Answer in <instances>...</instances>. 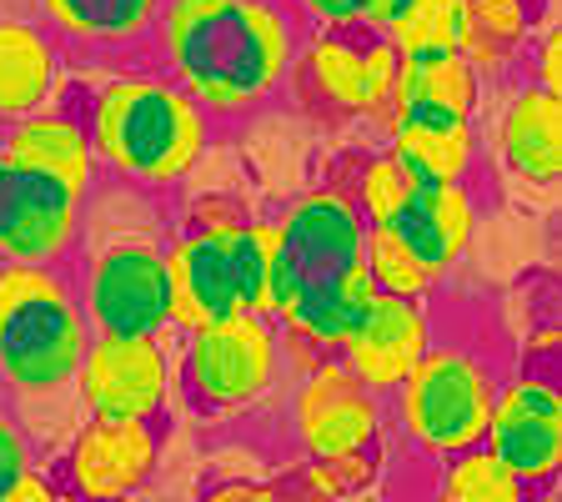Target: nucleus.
Wrapping results in <instances>:
<instances>
[{"instance_id":"obj_13","label":"nucleus","mask_w":562,"mask_h":502,"mask_svg":"<svg viewBox=\"0 0 562 502\" xmlns=\"http://www.w3.org/2000/svg\"><path fill=\"white\" fill-rule=\"evenodd\" d=\"M386 408L376 392H367L337 357L302 377L292 398V433L306 462H331L347 453H367L382 447Z\"/></svg>"},{"instance_id":"obj_28","label":"nucleus","mask_w":562,"mask_h":502,"mask_svg":"<svg viewBox=\"0 0 562 502\" xmlns=\"http://www.w3.org/2000/svg\"><path fill=\"white\" fill-rule=\"evenodd\" d=\"M417 191V181H412V171L397 161V156L386 152H372L362 156V166H357V187H351V207L362 211L367 226H392V216H397L402 207H407V197Z\"/></svg>"},{"instance_id":"obj_8","label":"nucleus","mask_w":562,"mask_h":502,"mask_svg":"<svg viewBox=\"0 0 562 502\" xmlns=\"http://www.w3.org/2000/svg\"><path fill=\"white\" fill-rule=\"evenodd\" d=\"M286 81L306 96L312 111L327 116H357L382 126L392 111V81H397V51L382 35L367 31H312L296 46Z\"/></svg>"},{"instance_id":"obj_15","label":"nucleus","mask_w":562,"mask_h":502,"mask_svg":"<svg viewBox=\"0 0 562 502\" xmlns=\"http://www.w3.org/2000/svg\"><path fill=\"white\" fill-rule=\"evenodd\" d=\"M432 342H437V332H432L427 306L412 302V297L376 292L372 306L357 316L351 337L337 347V362L347 367V372L357 377L367 392L392 398V392L407 382V372L422 362V352L432 347Z\"/></svg>"},{"instance_id":"obj_26","label":"nucleus","mask_w":562,"mask_h":502,"mask_svg":"<svg viewBox=\"0 0 562 502\" xmlns=\"http://www.w3.org/2000/svg\"><path fill=\"white\" fill-rule=\"evenodd\" d=\"M382 41L397 51V56L462 51L468 46V5H462V0H407V5L382 25Z\"/></svg>"},{"instance_id":"obj_10","label":"nucleus","mask_w":562,"mask_h":502,"mask_svg":"<svg viewBox=\"0 0 562 502\" xmlns=\"http://www.w3.org/2000/svg\"><path fill=\"white\" fill-rule=\"evenodd\" d=\"M161 462V427L136 417H86L66 437V453L56 462V488L76 492L86 502H131L151 482Z\"/></svg>"},{"instance_id":"obj_35","label":"nucleus","mask_w":562,"mask_h":502,"mask_svg":"<svg viewBox=\"0 0 562 502\" xmlns=\"http://www.w3.org/2000/svg\"><path fill=\"white\" fill-rule=\"evenodd\" d=\"M407 0H372V11H367V35H382V25L402 11Z\"/></svg>"},{"instance_id":"obj_29","label":"nucleus","mask_w":562,"mask_h":502,"mask_svg":"<svg viewBox=\"0 0 562 502\" xmlns=\"http://www.w3.org/2000/svg\"><path fill=\"white\" fill-rule=\"evenodd\" d=\"M362 261H367L372 287L376 292H386V297H412V302H422V297L437 287V281L427 277V267H422L407 246H402V236L392 232V226H367Z\"/></svg>"},{"instance_id":"obj_5","label":"nucleus","mask_w":562,"mask_h":502,"mask_svg":"<svg viewBox=\"0 0 562 502\" xmlns=\"http://www.w3.org/2000/svg\"><path fill=\"white\" fill-rule=\"evenodd\" d=\"M497 367L477 357L462 342H432L422 362L407 372V382L392 392L397 398V422L407 443L427 453L432 462L468 453L482 443L497 398Z\"/></svg>"},{"instance_id":"obj_7","label":"nucleus","mask_w":562,"mask_h":502,"mask_svg":"<svg viewBox=\"0 0 562 502\" xmlns=\"http://www.w3.org/2000/svg\"><path fill=\"white\" fill-rule=\"evenodd\" d=\"M277 252H271V322L312 287H331L351 267H362L367 252V222L341 191L312 187L281 211L277 222Z\"/></svg>"},{"instance_id":"obj_33","label":"nucleus","mask_w":562,"mask_h":502,"mask_svg":"<svg viewBox=\"0 0 562 502\" xmlns=\"http://www.w3.org/2000/svg\"><path fill=\"white\" fill-rule=\"evenodd\" d=\"M0 502H60V488H56V478H50V472L31 468L21 482H15V488L0 492Z\"/></svg>"},{"instance_id":"obj_24","label":"nucleus","mask_w":562,"mask_h":502,"mask_svg":"<svg viewBox=\"0 0 562 502\" xmlns=\"http://www.w3.org/2000/svg\"><path fill=\"white\" fill-rule=\"evenodd\" d=\"M376 287L372 277H367V261L362 267H351L341 281H331V287H312V292H302L286 312H281L277 327H292L302 332L312 347H322L327 357H337V347L351 337V327H357V316L372 306Z\"/></svg>"},{"instance_id":"obj_2","label":"nucleus","mask_w":562,"mask_h":502,"mask_svg":"<svg viewBox=\"0 0 562 502\" xmlns=\"http://www.w3.org/2000/svg\"><path fill=\"white\" fill-rule=\"evenodd\" d=\"M171 222L161 197L131 187L121 176H101L81 207V312L91 337H161L171 332L166 297V246Z\"/></svg>"},{"instance_id":"obj_21","label":"nucleus","mask_w":562,"mask_h":502,"mask_svg":"<svg viewBox=\"0 0 562 502\" xmlns=\"http://www.w3.org/2000/svg\"><path fill=\"white\" fill-rule=\"evenodd\" d=\"M166 0H41V21L60 46L131 51L156 41Z\"/></svg>"},{"instance_id":"obj_19","label":"nucleus","mask_w":562,"mask_h":502,"mask_svg":"<svg viewBox=\"0 0 562 502\" xmlns=\"http://www.w3.org/2000/svg\"><path fill=\"white\" fill-rule=\"evenodd\" d=\"M392 232L402 236V246L427 267L432 281L452 277L457 261L468 257L472 232H477V191H472V181L417 187L407 207L392 216Z\"/></svg>"},{"instance_id":"obj_27","label":"nucleus","mask_w":562,"mask_h":502,"mask_svg":"<svg viewBox=\"0 0 562 502\" xmlns=\"http://www.w3.org/2000/svg\"><path fill=\"white\" fill-rule=\"evenodd\" d=\"M432 502H527V488L477 443L442 462Z\"/></svg>"},{"instance_id":"obj_14","label":"nucleus","mask_w":562,"mask_h":502,"mask_svg":"<svg viewBox=\"0 0 562 502\" xmlns=\"http://www.w3.org/2000/svg\"><path fill=\"white\" fill-rule=\"evenodd\" d=\"M81 207L86 201L76 191L56 187L46 176L11 171L0 191V261L66 271L81 236Z\"/></svg>"},{"instance_id":"obj_25","label":"nucleus","mask_w":562,"mask_h":502,"mask_svg":"<svg viewBox=\"0 0 562 502\" xmlns=\"http://www.w3.org/2000/svg\"><path fill=\"white\" fill-rule=\"evenodd\" d=\"M226 252V267L236 277L241 306L271 322V252H277V226L267 216H236L226 226H206Z\"/></svg>"},{"instance_id":"obj_16","label":"nucleus","mask_w":562,"mask_h":502,"mask_svg":"<svg viewBox=\"0 0 562 502\" xmlns=\"http://www.w3.org/2000/svg\"><path fill=\"white\" fill-rule=\"evenodd\" d=\"M0 156H5L11 171L46 176V181H56V187L76 191L81 201L91 197V187L101 181L86 116H70V111H60V105L35 111V116H25V121H11L5 136H0Z\"/></svg>"},{"instance_id":"obj_22","label":"nucleus","mask_w":562,"mask_h":502,"mask_svg":"<svg viewBox=\"0 0 562 502\" xmlns=\"http://www.w3.org/2000/svg\"><path fill=\"white\" fill-rule=\"evenodd\" d=\"M482 91L477 70L462 60V51H422L397 56V81H392V111H442V116H477ZM386 111V116H392Z\"/></svg>"},{"instance_id":"obj_17","label":"nucleus","mask_w":562,"mask_h":502,"mask_svg":"<svg viewBox=\"0 0 562 502\" xmlns=\"http://www.w3.org/2000/svg\"><path fill=\"white\" fill-rule=\"evenodd\" d=\"M66 86V46L35 15H0V121L50 111Z\"/></svg>"},{"instance_id":"obj_9","label":"nucleus","mask_w":562,"mask_h":502,"mask_svg":"<svg viewBox=\"0 0 562 502\" xmlns=\"http://www.w3.org/2000/svg\"><path fill=\"white\" fill-rule=\"evenodd\" d=\"M497 101H482L472 126L477 141L487 136V152L497 171L507 176V187L517 197L552 201L562 176V101L542 91L538 81L522 86H497Z\"/></svg>"},{"instance_id":"obj_4","label":"nucleus","mask_w":562,"mask_h":502,"mask_svg":"<svg viewBox=\"0 0 562 502\" xmlns=\"http://www.w3.org/2000/svg\"><path fill=\"white\" fill-rule=\"evenodd\" d=\"M86 342L91 327L66 271L0 261V387L31 422L76 408Z\"/></svg>"},{"instance_id":"obj_1","label":"nucleus","mask_w":562,"mask_h":502,"mask_svg":"<svg viewBox=\"0 0 562 502\" xmlns=\"http://www.w3.org/2000/svg\"><path fill=\"white\" fill-rule=\"evenodd\" d=\"M161 60L211 121H241L286 86L302 31L286 0H166Z\"/></svg>"},{"instance_id":"obj_32","label":"nucleus","mask_w":562,"mask_h":502,"mask_svg":"<svg viewBox=\"0 0 562 502\" xmlns=\"http://www.w3.org/2000/svg\"><path fill=\"white\" fill-rule=\"evenodd\" d=\"M527 60H532V81H538L542 91L558 96V81H562V31L558 25H542V31L532 35Z\"/></svg>"},{"instance_id":"obj_20","label":"nucleus","mask_w":562,"mask_h":502,"mask_svg":"<svg viewBox=\"0 0 562 502\" xmlns=\"http://www.w3.org/2000/svg\"><path fill=\"white\" fill-rule=\"evenodd\" d=\"M386 152L412 171L417 187H457L477 166V126L468 116H442V111H392L382 121Z\"/></svg>"},{"instance_id":"obj_36","label":"nucleus","mask_w":562,"mask_h":502,"mask_svg":"<svg viewBox=\"0 0 562 502\" xmlns=\"http://www.w3.org/2000/svg\"><path fill=\"white\" fill-rule=\"evenodd\" d=\"M5 176H11V166H5V156H0V191H5Z\"/></svg>"},{"instance_id":"obj_3","label":"nucleus","mask_w":562,"mask_h":502,"mask_svg":"<svg viewBox=\"0 0 562 502\" xmlns=\"http://www.w3.org/2000/svg\"><path fill=\"white\" fill-rule=\"evenodd\" d=\"M91 152L101 176L166 197L211 146V116L166 70H116L91 91Z\"/></svg>"},{"instance_id":"obj_34","label":"nucleus","mask_w":562,"mask_h":502,"mask_svg":"<svg viewBox=\"0 0 562 502\" xmlns=\"http://www.w3.org/2000/svg\"><path fill=\"white\" fill-rule=\"evenodd\" d=\"M201 502H277L271 498V482H251V478H226L216 488H206Z\"/></svg>"},{"instance_id":"obj_30","label":"nucleus","mask_w":562,"mask_h":502,"mask_svg":"<svg viewBox=\"0 0 562 502\" xmlns=\"http://www.w3.org/2000/svg\"><path fill=\"white\" fill-rule=\"evenodd\" d=\"M292 11L306 15L312 31H367L372 0H286Z\"/></svg>"},{"instance_id":"obj_31","label":"nucleus","mask_w":562,"mask_h":502,"mask_svg":"<svg viewBox=\"0 0 562 502\" xmlns=\"http://www.w3.org/2000/svg\"><path fill=\"white\" fill-rule=\"evenodd\" d=\"M35 468V453H31V433H25L15 412L0 408V492L15 488L25 472Z\"/></svg>"},{"instance_id":"obj_23","label":"nucleus","mask_w":562,"mask_h":502,"mask_svg":"<svg viewBox=\"0 0 562 502\" xmlns=\"http://www.w3.org/2000/svg\"><path fill=\"white\" fill-rule=\"evenodd\" d=\"M468 5V46L462 60L477 70V81H507L517 60H527V46L538 35V11L532 0H462Z\"/></svg>"},{"instance_id":"obj_37","label":"nucleus","mask_w":562,"mask_h":502,"mask_svg":"<svg viewBox=\"0 0 562 502\" xmlns=\"http://www.w3.org/2000/svg\"><path fill=\"white\" fill-rule=\"evenodd\" d=\"M60 502H86V498H76V492H60Z\"/></svg>"},{"instance_id":"obj_11","label":"nucleus","mask_w":562,"mask_h":502,"mask_svg":"<svg viewBox=\"0 0 562 502\" xmlns=\"http://www.w3.org/2000/svg\"><path fill=\"white\" fill-rule=\"evenodd\" d=\"M487 447L527 492L548 488L562 468V392L548 372H517L507 382H497V398H492V417Z\"/></svg>"},{"instance_id":"obj_12","label":"nucleus","mask_w":562,"mask_h":502,"mask_svg":"<svg viewBox=\"0 0 562 502\" xmlns=\"http://www.w3.org/2000/svg\"><path fill=\"white\" fill-rule=\"evenodd\" d=\"M171 398V352L161 337H91L76 372V402L86 417L156 422Z\"/></svg>"},{"instance_id":"obj_18","label":"nucleus","mask_w":562,"mask_h":502,"mask_svg":"<svg viewBox=\"0 0 562 502\" xmlns=\"http://www.w3.org/2000/svg\"><path fill=\"white\" fill-rule=\"evenodd\" d=\"M166 297H171V332H196L206 322L246 312L226 252L211 232H176L166 246Z\"/></svg>"},{"instance_id":"obj_6","label":"nucleus","mask_w":562,"mask_h":502,"mask_svg":"<svg viewBox=\"0 0 562 502\" xmlns=\"http://www.w3.org/2000/svg\"><path fill=\"white\" fill-rule=\"evenodd\" d=\"M277 372V322L257 312H236L226 322L181 332V357L171 367V382H181V398L196 417H236L267 398Z\"/></svg>"}]
</instances>
